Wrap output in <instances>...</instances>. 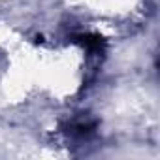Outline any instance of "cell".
Segmentation results:
<instances>
[{
    "mask_svg": "<svg viewBox=\"0 0 160 160\" xmlns=\"http://www.w3.org/2000/svg\"><path fill=\"white\" fill-rule=\"evenodd\" d=\"M77 42L81 43L87 51H91V53L100 51L102 45H104V40H102L100 36H96V34H83V36H79V38H77Z\"/></svg>",
    "mask_w": 160,
    "mask_h": 160,
    "instance_id": "1",
    "label": "cell"
}]
</instances>
